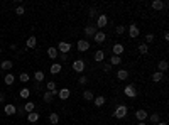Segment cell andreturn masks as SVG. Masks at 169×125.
<instances>
[{
	"instance_id": "cell-34",
	"label": "cell",
	"mask_w": 169,
	"mask_h": 125,
	"mask_svg": "<svg viewBox=\"0 0 169 125\" xmlns=\"http://www.w3.org/2000/svg\"><path fill=\"white\" fill-rule=\"evenodd\" d=\"M149 120H150L154 125H156L157 122H161V117H159V113H152V115L149 117Z\"/></svg>"
},
{
	"instance_id": "cell-47",
	"label": "cell",
	"mask_w": 169,
	"mask_h": 125,
	"mask_svg": "<svg viewBox=\"0 0 169 125\" xmlns=\"http://www.w3.org/2000/svg\"><path fill=\"white\" fill-rule=\"evenodd\" d=\"M139 125H149L147 122H139Z\"/></svg>"
},
{
	"instance_id": "cell-35",
	"label": "cell",
	"mask_w": 169,
	"mask_h": 125,
	"mask_svg": "<svg viewBox=\"0 0 169 125\" xmlns=\"http://www.w3.org/2000/svg\"><path fill=\"white\" fill-rule=\"evenodd\" d=\"M19 80H20V81H22V83H27V81L31 80V76H29V73H20Z\"/></svg>"
},
{
	"instance_id": "cell-23",
	"label": "cell",
	"mask_w": 169,
	"mask_h": 125,
	"mask_svg": "<svg viewBox=\"0 0 169 125\" xmlns=\"http://www.w3.org/2000/svg\"><path fill=\"white\" fill-rule=\"evenodd\" d=\"M22 108H24V112H25V113H32V112H36V105H34L32 102H27Z\"/></svg>"
},
{
	"instance_id": "cell-19",
	"label": "cell",
	"mask_w": 169,
	"mask_h": 125,
	"mask_svg": "<svg viewBox=\"0 0 169 125\" xmlns=\"http://www.w3.org/2000/svg\"><path fill=\"white\" fill-rule=\"evenodd\" d=\"M157 71L159 73H166L168 71V61H166V59H162V61L157 63Z\"/></svg>"
},
{
	"instance_id": "cell-6",
	"label": "cell",
	"mask_w": 169,
	"mask_h": 125,
	"mask_svg": "<svg viewBox=\"0 0 169 125\" xmlns=\"http://www.w3.org/2000/svg\"><path fill=\"white\" fill-rule=\"evenodd\" d=\"M150 5H152V9H154V10H162V9H166V7H168V2H164V0H154Z\"/></svg>"
},
{
	"instance_id": "cell-7",
	"label": "cell",
	"mask_w": 169,
	"mask_h": 125,
	"mask_svg": "<svg viewBox=\"0 0 169 125\" xmlns=\"http://www.w3.org/2000/svg\"><path fill=\"white\" fill-rule=\"evenodd\" d=\"M76 47H78V51L85 53V51H88V49H90V41H85V39H81V41H78Z\"/></svg>"
},
{
	"instance_id": "cell-20",
	"label": "cell",
	"mask_w": 169,
	"mask_h": 125,
	"mask_svg": "<svg viewBox=\"0 0 169 125\" xmlns=\"http://www.w3.org/2000/svg\"><path fill=\"white\" fill-rule=\"evenodd\" d=\"M3 81H5V85L12 86V85L15 83V78H14V74H12V73H7V74H5V78H3Z\"/></svg>"
},
{
	"instance_id": "cell-3",
	"label": "cell",
	"mask_w": 169,
	"mask_h": 125,
	"mask_svg": "<svg viewBox=\"0 0 169 125\" xmlns=\"http://www.w3.org/2000/svg\"><path fill=\"white\" fill-rule=\"evenodd\" d=\"M71 47H73V46H71L69 42H66V41H61V42L56 46V49H57L59 54H68L69 51H71Z\"/></svg>"
},
{
	"instance_id": "cell-12",
	"label": "cell",
	"mask_w": 169,
	"mask_h": 125,
	"mask_svg": "<svg viewBox=\"0 0 169 125\" xmlns=\"http://www.w3.org/2000/svg\"><path fill=\"white\" fill-rule=\"evenodd\" d=\"M3 112H5V115H15V113H17V107L12 105V103H7V105L3 107Z\"/></svg>"
},
{
	"instance_id": "cell-27",
	"label": "cell",
	"mask_w": 169,
	"mask_h": 125,
	"mask_svg": "<svg viewBox=\"0 0 169 125\" xmlns=\"http://www.w3.org/2000/svg\"><path fill=\"white\" fill-rule=\"evenodd\" d=\"M39 117H41V115H39V112H32V113H29V115H27V120H29V122H32V124H36V122H39Z\"/></svg>"
},
{
	"instance_id": "cell-17",
	"label": "cell",
	"mask_w": 169,
	"mask_h": 125,
	"mask_svg": "<svg viewBox=\"0 0 169 125\" xmlns=\"http://www.w3.org/2000/svg\"><path fill=\"white\" fill-rule=\"evenodd\" d=\"M105 102H107V98H105V96H102V95H100V96H95L93 98V103H95V107H103V105H105Z\"/></svg>"
},
{
	"instance_id": "cell-36",
	"label": "cell",
	"mask_w": 169,
	"mask_h": 125,
	"mask_svg": "<svg viewBox=\"0 0 169 125\" xmlns=\"http://www.w3.org/2000/svg\"><path fill=\"white\" fill-rule=\"evenodd\" d=\"M46 88H47V91H54V90H57L54 81H47V83H46Z\"/></svg>"
},
{
	"instance_id": "cell-26",
	"label": "cell",
	"mask_w": 169,
	"mask_h": 125,
	"mask_svg": "<svg viewBox=\"0 0 169 125\" xmlns=\"http://www.w3.org/2000/svg\"><path fill=\"white\" fill-rule=\"evenodd\" d=\"M54 98H56V96H54L51 91H46V93L42 95V100H44L46 103H53V100H54Z\"/></svg>"
},
{
	"instance_id": "cell-41",
	"label": "cell",
	"mask_w": 169,
	"mask_h": 125,
	"mask_svg": "<svg viewBox=\"0 0 169 125\" xmlns=\"http://www.w3.org/2000/svg\"><path fill=\"white\" fill-rule=\"evenodd\" d=\"M149 42H154V34H146V44H149Z\"/></svg>"
},
{
	"instance_id": "cell-46",
	"label": "cell",
	"mask_w": 169,
	"mask_h": 125,
	"mask_svg": "<svg viewBox=\"0 0 169 125\" xmlns=\"http://www.w3.org/2000/svg\"><path fill=\"white\" fill-rule=\"evenodd\" d=\"M156 125H168V124H166V122H157Z\"/></svg>"
},
{
	"instance_id": "cell-15",
	"label": "cell",
	"mask_w": 169,
	"mask_h": 125,
	"mask_svg": "<svg viewBox=\"0 0 169 125\" xmlns=\"http://www.w3.org/2000/svg\"><path fill=\"white\" fill-rule=\"evenodd\" d=\"M112 53H113V56H120V54L124 53V44H120V42H117V44H113V47H112Z\"/></svg>"
},
{
	"instance_id": "cell-10",
	"label": "cell",
	"mask_w": 169,
	"mask_h": 125,
	"mask_svg": "<svg viewBox=\"0 0 169 125\" xmlns=\"http://www.w3.org/2000/svg\"><path fill=\"white\" fill-rule=\"evenodd\" d=\"M69 96H71V91H69V88L57 90V98H61V100H68Z\"/></svg>"
},
{
	"instance_id": "cell-43",
	"label": "cell",
	"mask_w": 169,
	"mask_h": 125,
	"mask_svg": "<svg viewBox=\"0 0 169 125\" xmlns=\"http://www.w3.org/2000/svg\"><path fill=\"white\" fill-rule=\"evenodd\" d=\"M59 59H61V63H66L68 61V54H59Z\"/></svg>"
},
{
	"instance_id": "cell-4",
	"label": "cell",
	"mask_w": 169,
	"mask_h": 125,
	"mask_svg": "<svg viewBox=\"0 0 169 125\" xmlns=\"http://www.w3.org/2000/svg\"><path fill=\"white\" fill-rule=\"evenodd\" d=\"M85 66H86V63L83 59H76V61H73V64H71L73 71H76V73H83L85 71Z\"/></svg>"
},
{
	"instance_id": "cell-16",
	"label": "cell",
	"mask_w": 169,
	"mask_h": 125,
	"mask_svg": "<svg viewBox=\"0 0 169 125\" xmlns=\"http://www.w3.org/2000/svg\"><path fill=\"white\" fill-rule=\"evenodd\" d=\"M25 46L29 47V49H34L36 46H37V39H36V36H31L27 41H25Z\"/></svg>"
},
{
	"instance_id": "cell-39",
	"label": "cell",
	"mask_w": 169,
	"mask_h": 125,
	"mask_svg": "<svg viewBox=\"0 0 169 125\" xmlns=\"http://www.w3.org/2000/svg\"><path fill=\"white\" fill-rule=\"evenodd\" d=\"M15 14H17V15H24V14H25V9H24L22 5H17V9H15Z\"/></svg>"
},
{
	"instance_id": "cell-37",
	"label": "cell",
	"mask_w": 169,
	"mask_h": 125,
	"mask_svg": "<svg viewBox=\"0 0 169 125\" xmlns=\"http://www.w3.org/2000/svg\"><path fill=\"white\" fill-rule=\"evenodd\" d=\"M125 29H127L125 25H117V27H115V32H117L118 36H122V34L125 32Z\"/></svg>"
},
{
	"instance_id": "cell-2",
	"label": "cell",
	"mask_w": 169,
	"mask_h": 125,
	"mask_svg": "<svg viewBox=\"0 0 169 125\" xmlns=\"http://www.w3.org/2000/svg\"><path fill=\"white\" fill-rule=\"evenodd\" d=\"M107 24H108V17H107V14H100L98 19H96V29H98V31H103V29L107 27Z\"/></svg>"
},
{
	"instance_id": "cell-32",
	"label": "cell",
	"mask_w": 169,
	"mask_h": 125,
	"mask_svg": "<svg viewBox=\"0 0 169 125\" xmlns=\"http://www.w3.org/2000/svg\"><path fill=\"white\" fill-rule=\"evenodd\" d=\"M49 122H51V125H56V124H59V115L53 112V113L49 115Z\"/></svg>"
},
{
	"instance_id": "cell-18",
	"label": "cell",
	"mask_w": 169,
	"mask_h": 125,
	"mask_svg": "<svg viewBox=\"0 0 169 125\" xmlns=\"http://www.w3.org/2000/svg\"><path fill=\"white\" fill-rule=\"evenodd\" d=\"M127 78H129V71H127V70H118V71H117V80L125 81Z\"/></svg>"
},
{
	"instance_id": "cell-24",
	"label": "cell",
	"mask_w": 169,
	"mask_h": 125,
	"mask_svg": "<svg viewBox=\"0 0 169 125\" xmlns=\"http://www.w3.org/2000/svg\"><path fill=\"white\" fill-rule=\"evenodd\" d=\"M47 56H49V59H56L57 56H59V53H57V49L54 46H51V47L47 49Z\"/></svg>"
},
{
	"instance_id": "cell-21",
	"label": "cell",
	"mask_w": 169,
	"mask_h": 125,
	"mask_svg": "<svg viewBox=\"0 0 169 125\" xmlns=\"http://www.w3.org/2000/svg\"><path fill=\"white\" fill-rule=\"evenodd\" d=\"M49 70H51V74H57V73H61L63 66H61V63H53Z\"/></svg>"
},
{
	"instance_id": "cell-31",
	"label": "cell",
	"mask_w": 169,
	"mask_h": 125,
	"mask_svg": "<svg viewBox=\"0 0 169 125\" xmlns=\"http://www.w3.org/2000/svg\"><path fill=\"white\" fill-rule=\"evenodd\" d=\"M19 96L22 98V100H27V98L31 96V90H29V88H22L19 91Z\"/></svg>"
},
{
	"instance_id": "cell-22",
	"label": "cell",
	"mask_w": 169,
	"mask_h": 125,
	"mask_svg": "<svg viewBox=\"0 0 169 125\" xmlns=\"http://www.w3.org/2000/svg\"><path fill=\"white\" fill-rule=\"evenodd\" d=\"M93 59H95V61H96V63H102V61L105 59V51H102V49H98V51L95 53Z\"/></svg>"
},
{
	"instance_id": "cell-38",
	"label": "cell",
	"mask_w": 169,
	"mask_h": 125,
	"mask_svg": "<svg viewBox=\"0 0 169 125\" xmlns=\"http://www.w3.org/2000/svg\"><path fill=\"white\" fill-rule=\"evenodd\" d=\"M112 68H113V66L110 64V63H105L102 70H103V73H110V71H112Z\"/></svg>"
},
{
	"instance_id": "cell-14",
	"label": "cell",
	"mask_w": 169,
	"mask_h": 125,
	"mask_svg": "<svg viewBox=\"0 0 169 125\" xmlns=\"http://www.w3.org/2000/svg\"><path fill=\"white\" fill-rule=\"evenodd\" d=\"M164 80H166L164 73H159V71L152 73V81H154V83H161V81H164Z\"/></svg>"
},
{
	"instance_id": "cell-8",
	"label": "cell",
	"mask_w": 169,
	"mask_h": 125,
	"mask_svg": "<svg viewBox=\"0 0 169 125\" xmlns=\"http://www.w3.org/2000/svg\"><path fill=\"white\" fill-rule=\"evenodd\" d=\"M147 117H149V115H147V112H146L144 108H139V110L135 112V118H137L139 122H146Z\"/></svg>"
},
{
	"instance_id": "cell-5",
	"label": "cell",
	"mask_w": 169,
	"mask_h": 125,
	"mask_svg": "<svg viewBox=\"0 0 169 125\" xmlns=\"http://www.w3.org/2000/svg\"><path fill=\"white\" fill-rule=\"evenodd\" d=\"M124 93H125L127 98H135V96H137V88H135L134 85H127V86L124 88Z\"/></svg>"
},
{
	"instance_id": "cell-42",
	"label": "cell",
	"mask_w": 169,
	"mask_h": 125,
	"mask_svg": "<svg viewBox=\"0 0 169 125\" xmlns=\"http://www.w3.org/2000/svg\"><path fill=\"white\" fill-rule=\"evenodd\" d=\"M78 83H79V85H83V86H85V85H86V83H88V78H86V76H79V80H78Z\"/></svg>"
},
{
	"instance_id": "cell-44",
	"label": "cell",
	"mask_w": 169,
	"mask_h": 125,
	"mask_svg": "<svg viewBox=\"0 0 169 125\" xmlns=\"http://www.w3.org/2000/svg\"><path fill=\"white\" fill-rule=\"evenodd\" d=\"M24 113H25V112H24V108H17V115H20V117H22Z\"/></svg>"
},
{
	"instance_id": "cell-40",
	"label": "cell",
	"mask_w": 169,
	"mask_h": 125,
	"mask_svg": "<svg viewBox=\"0 0 169 125\" xmlns=\"http://www.w3.org/2000/svg\"><path fill=\"white\" fill-rule=\"evenodd\" d=\"M88 15H90V19H93V17H96V15H98L96 7H92V9H90V14H88Z\"/></svg>"
},
{
	"instance_id": "cell-1",
	"label": "cell",
	"mask_w": 169,
	"mask_h": 125,
	"mask_svg": "<svg viewBox=\"0 0 169 125\" xmlns=\"http://www.w3.org/2000/svg\"><path fill=\"white\" fill-rule=\"evenodd\" d=\"M127 112H129V107H127V105H124V103H120L118 107L115 108L113 117H115V118H118V120H120V118H125V117H127Z\"/></svg>"
},
{
	"instance_id": "cell-13",
	"label": "cell",
	"mask_w": 169,
	"mask_h": 125,
	"mask_svg": "<svg viewBox=\"0 0 169 125\" xmlns=\"http://www.w3.org/2000/svg\"><path fill=\"white\" fill-rule=\"evenodd\" d=\"M139 34H140V31H139V27H137L135 24H132V25H129V36H130L132 39H135V37H139Z\"/></svg>"
},
{
	"instance_id": "cell-9",
	"label": "cell",
	"mask_w": 169,
	"mask_h": 125,
	"mask_svg": "<svg viewBox=\"0 0 169 125\" xmlns=\"http://www.w3.org/2000/svg\"><path fill=\"white\" fill-rule=\"evenodd\" d=\"M83 32H85L86 37H93L95 34L98 32V29H96V25H86V27L83 29Z\"/></svg>"
},
{
	"instance_id": "cell-48",
	"label": "cell",
	"mask_w": 169,
	"mask_h": 125,
	"mask_svg": "<svg viewBox=\"0 0 169 125\" xmlns=\"http://www.w3.org/2000/svg\"><path fill=\"white\" fill-rule=\"evenodd\" d=\"M0 54H2V49H0Z\"/></svg>"
},
{
	"instance_id": "cell-29",
	"label": "cell",
	"mask_w": 169,
	"mask_h": 125,
	"mask_svg": "<svg viewBox=\"0 0 169 125\" xmlns=\"http://www.w3.org/2000/svg\"><path fill=\"white\" fill-rule=\"evenodd\" d=\"M83 98H85L86 102H93V98H95L93 91H92V90H85V91H83Z\"/></svg>"
},
{
	"instance_id": "cell-28",
	"label": "cell",
	"mask_w": 169,
	"mask_h": 125,
	"mask_svg": "<svg viewBox=\"0 0 169 125\" xmlns=\"http://www.w3.org/2000/svg\"><path fill=\"white\" fill-rule=\"evenodd\" d=\"M110 64H112V66H120V64H122V57H120V56H110Z\"/></svg>"
},
{
	"instance_id": "cell-45",
	"label": "cell",
	"mask_w": 169,
	"mask_h": 125,
	"mask_svg": "<svg viewBox=\"0 0 169 125\" xmlns=\"http://www.w3.org/2000/svg\"><path fill=\"white\" fill-rule=\"evenodd\" d=\"M5 102V93H0V103H3Z\"/></svg>"
},
{
	"instance_id": "cell-11",
	"label": "cell",
	"mask_w": 169,
	"mask_h": 125,
	"mask_svg": "<svg viewBox=\"0 0 169 125\" xmlns=\"http://www.w3.org/2000/svg\"><path fill=\"white\" fill-rule=\"evenodd\" d=\"M105 39H107V36H105V32H103V31H98V32L93 36V41L96 42V44H103V42H105Z\"/></svg>"
},
{
	"instance_id": "cell-25",
	"label": "cell",
	"mask_w": 169,
	"mask_h": 125,
	"mask_svg": "<svg viewBox=\"0 0 169 125\" xmlns=\"http://www.w3.org/2000/svg\"><path fill=\"white\" fill-rule=\"evenodd\" d=\"M12 61L10 59H5V61H2V64H0V68L3 70V71H9V70H12Z\"/></svg>"
},
{
	"instance_id": "cell-33",
	"label": "cell",
	"mask_w": 169,
	"mask_h": 125,
	"mask_svg": "<svg viewBox=\"0 0 169 125\" xmlns=\"http://www.w3.org/2000/svg\"><path fill=\"white\" fill-rule=\"evenodd\" d=\"M44 76H46V74H44L42 71H36V73H34V78H36V83H41V81H44Z\"/></svg>"
},
{
	"instance_id": "cell-30",
	"label": "cell",
	"mask_w": 169,
	"mask_h": 125,
	"mask_svg": "<svg viewBox=\"0 0 169 125\" xmlns=\"http://www.w3.org/2000/svg\"><path fill=\"white\" fill-rule=\"evenodd\" d=\"M137 49H139V53H140V54H144V56H146V54H149V46H147L146 42H140Z\"/></svg>"
}]
</instances>
